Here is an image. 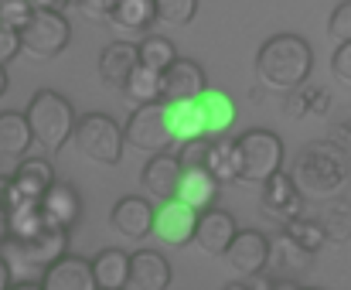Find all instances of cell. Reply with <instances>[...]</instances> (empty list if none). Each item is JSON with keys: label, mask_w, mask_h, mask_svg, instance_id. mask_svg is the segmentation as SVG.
<instances>
[{"label": "cell", "mask_w": 351, "mask_h": 290, "mask_svg": "<svg viewBox=\"0 0 351 290\" xmlns=\"http://www.w3.org/2000/svg\"><path fill=\"white\" fill-rule=\"evenodd\" d=\"M293 181L304 198L331 202L341 198L351 181V154L338 141H311L297 154Z\"/></svg>", "instance_id": "cell-1"}, {"label": "cell", "mask_w": 351, "mask_h": 290, "mask_svg": "<svg viewBox=\"0 0 351 290\" xmlns=\"http://www.w3.org/2000/svg\"><path fill=\"white\" fill-rule=\"evenodd\" d=\"M314 69V51L300 34H273L259 55H256V72L269 89H300L307 86Z\"/></svg>", "instance_id": "cell-2"}, {"label": "cell", "mask_w": 351, "mask_h": 290, "mask_svg": "<svg viewBox=\"0 0 351 290\" xmlns=\"http://www.w3.org/2000/svg\"><path fill=\"white\" fill-rule=\"evenodd\" d=\"M27 123H31V134H34V144H41L45 150H62L75 137V110L72 103L55 93V89H41L31 96L27 103Z\"/></svg>", "instance_id": "cell-3"}, {"label": "cell", "mask_w": 351, "mask_h": 290, "mask_svg": "<svg viewBox=\"0 0 351 290\" xmlns=\"http://www.w3.org/2000/svg\"><path fill=\"white\" fill-rule=\"evenodd\" d=\"M235 150H239V181L263 188L269 178L283 171V141L273 130H245L242 137H235Z\"/></svg>", "instance_id": "cell-4"}, {"label": "cell", "mask_w": 351, "mask_h": 290, "mask_svg": "<svg viewBox=\"0 0 351 290\" xmlns=\"http://www.w3.org/2000/svg\"><path fill=\"white\" fill-rule=\"evenodd\" d=\"M75 147L82 157L96 160V164H119L123 147H126V134L123 127H117L110 117L103 113H86L75 123Z\"/></svg>", "instance_id": "cell-5"}, {"label": "cell", "mask_w": 351, "mask_h": 290, "mask_svg": "<svg viewBox=\"0 0 351 290\" xmlns=\"http://www.w3.org/2000/svg\"><path fill=\"white\" fill-rule=\"evenodd\" d=\"M126 134V144L136 147V150H147L150 157L154 154H164L174 134H171V120H167V103H150V106H136L123 127Z\"/></svg>", "instance_id": "cell-6"}, {"label": "cell", "mask_w": 351, "mask_h": 290, "mask_svg": "<svg viewBox=\"0 0 351 290\" xmlns=\"http://www.w3.org/2000/svg\"><path fill=\"white\" fill-rule=\"evenodd\" d=\"M72 27L62 17V10H34L31 24L21 31V51L31 58H55L69 48Z\"/></svg>", "instance_id": "cell-7"}, {"label": "cell", "mask_w": 351, "mask_h": 290, "mask_svg": "<svg viewBox=\"0 0 351 290\" xmlns=\"http://www.w3.org/2000/svg\"><path fill=\"white\" fill-rule=\"evenodd\" d=\"M7 246V260H10V267L14 263H21V267H27V270H48V267H55L62 256H69V229H58V226H45L34 239H27V243H3Z\"/></svg>", "instance_id": "cell-8"}, {"label": "cell", "mask_w": 351, "mask_h": 290, "mask_svg": "<svg viewBox=\"0 0 351 290\" xmlns=\"http://www.w3.org/2000/svg\"><path fill=\"white\" fill-rule=\"evenodd\" d=\"M269 256H273L269 236H263L259 229H239V236L232 239V246L226 253V263H229L232 274H239L245 280V277L263 274L269 267Z\"/></svg>", "instance_id": "cell-9"}, {"label": "cell", "mask_w": 351, "mask_h": 290, "mask_svg": "<svg viewBox=\"0 0 351 290\" xmlns=\"http://www.w3.org/2000/svg\"><path fill=\"white\" fill-rule=\"evenodd\" d=\"M205 93H208L205 69L191 58H178L160 75V99L164 103H188V99H202Z\"/></svg>", "instance_id": "cell-10"}, {"label": "cell", "mask_w": 351, "mask_h": 290, "mask_svg": "<svg viewBox=\"0 0 351 290\" xmlns=\"http://www.w3.org/2000/svg\"><path fill=\"white\" fill-rule=\"evenodd\" d=\"M181 174H184V167H181L178 154L164 150V154H154V157L143 164V171H140V188H143V195H150V198H157V202L164 205V202L178 198Z\"/></svg>", "instance_id": "cell-11"}, {"label": "cell", "mask_w": 351, "mask_h": 290, "mask_svg": "<svg viewBox=\"0 0 351 290\" xmlns=\"http://www.w3.org/2000/svg\"><path fill=\"white\" fill-rule=\"evenodd\" d=\"M198 212L191 205H184L181 198H171L157 208V226H154V236L167 246H184V243H195V232H198Z\"/></svg>", "instance_id": "cell-12"}, {"label": "cell", "mask_w": 351, "mask_h": 290, "mask_svg": "<svg viewBox=\"0 0 351 290\" xmlns=\"http://www.w3.org/2000/svg\"><path fill=\"white\" fill-rule=\"evenodd\" d=\"M259 205H263V212H266L269 219H276V222H283V226H287L290 219H300L304 195H300L293 174L280 171L276 178H269V181L263 184V191H259Z\"/></svg>", "instance_id": "cell-13"}, {"label": "cell", "mask_w": 351, "mask_h": 290, "mask_svg": "<svg viewBox=\"0 0 351 290\" xmlns=\"http://www.w3.org/2000/svg\"><path fill=\"white\" fill-rule=\"evenodd\" d=\"M110 222H113V229H117L119 236H126V239H143V236H150L154 226H157V208H154L150 198H143V195H126V198H119L117 205H113Z\"/></svg>", "instance_id": "cell-14"}, {"label": "cell", "mask_w": 351, "mask_h": 290, "mask_svg": "<svg viewBox=\"0 0 351 290\" xmlns=\"http://www.w3.org/2000/svg\"><path fill=\"white\" fill-rule=\"evenodd\" d=\"M235 236H239V226H235L232 212H226V208H208V212H202L198 232H195V243H198L202 253H208V256H226Z\"/></svg>", "instance_id": "cell-15"}, {"label": "cell", "mask_w": 351, "mask_h": 290, "mask_svg": "<svg viewBox=\"0 0 351 290\" xmlns=\"http://www.w3.org/2000/svg\"><path fill=\"white\" fill-rule=\"evenodd\" d=\"M41 287L45 290H99L93 263L82 256H62L55 267H48L41 274Z\"/></svg>", "instance_id": "cell-16"}, {"label": "cell", "mask_w": 351, "mask_h": 290, "mask_svg": "<svg viewBox=\"0 0 351 290\" xmlns=\"http://www.w3.org/2000/svg\"><path fill=\"white\" fill-rule=\"evenodd\" d=\"M140 69V45H130V41H113L103 48L99 55V75L106 86L113 89H126L130 75Z\"/></svg>", "instance_id": "cell-17"}, {"label": "cell", "mask_w": 351, "mask_h": 290, "mask_svg": "<svg viewBox=\"0 0 351 290\" xmlns=\"http://www.w3.org/2000/svg\"><path fill=\"white\" fill-rule=\"evenodd\" d=\"M41 212H45V219L51 226L72 229L79 222V215H82V195H79V188L72 181H55L51 191L41 198Z\"/></svg>", "instance_id": "cell-18"}, {"label": "cell", "mask_w": 351, "mask_h": 290, "mask_svg": "<svg viewBox=\"0 0 351 290\" xmlns=\"http://www.w3.org/2000/svg\"><path fill=\"white\" fill-rule=\"evenodd\" d=\"M171 277V263L160 253L140 250L130 256V290H167Z\"/></svg>", "instance_id": "cell-19"}, {"label": "cell", "mask_w": 351, "mask_h": 290, "mask_svg": "<svg viewBox=\"0 0 351 290\" xmlns=\"http://www.w3.org/2000/svg\"><path fill=\"white\" fill-rule=\"evenodd\" d=\"M14 184L21 191L24 202H41L51 184H55V171H51V160L48 157H24L17 167H14Z\"/></svg>", "instance_id": "cell-20"}, {"label": "cell", "mask_w": 351, "mask_h": 290, "mask_svg": "<svg viewBox=\"0 0 351 290\" xmlns=\"http://www.w3.org/2000/svg\"><path fill=\"white\" fill-rule=\"evenodd\" d=\"M167 120H171V134L174 141H198L208 137V117H205V103L202 99H188V103H167Z\"/></svg>", "instance_id": "cell-21"}, {"label": "cell", "mask_w": 351, "mask_h": 290, "mask_svg": "<svg viewBox=\"0 0 351 290\" xmlns=\"http://www.w3.org/2000/svg\"><path fill=\"white\" fill-rule=\"evenodd\" d=\"M219 184H222V181H219L212 171H184V174H181V184H178V198L202 215V212L215 208Z\"/></svg>", "instance_id": "cell-22"}, {"label": "cell", "mask_w": 351, "mask_h": 290, "mask_svg": "<svg viewBox=\"0 0 351 290\" xmlns=\"http://www.w3.org/2000/svg\"><path fill=\"white\" fill-rule=\"evenodd\" d=\"M31 141L34 134L24 113H0V157L3 160H24Z\"/></svg>", "instance_id": "cell-23"}, {"label": "cell", "mask_w": 351, "mask_h": 290, "mask_svg": "<svg viewBox=\"0 0 351 290\" xmlns=\"http://www.w3.org/2000/svg\"><path fill=\"white\" fill-rule=\"evenodd\" d=\"M93 274L99 290H126L130 287V256L123 250H103L93 260Z\"/></svg>", "instance_id": "cell-24"}, {"label": "cell", "mask_w": 351, "mask_h": 290, "mask_svg": "<svg viewBox=\"0 0 351 290\" xmlns=\"http://www.w3.org/2000/svg\"><path fill=\"white\" fill-rule=\"evenodd\" d=\"M48 226L41 202H21L10 215H7V243H27L34 239L41 229Z\"/></svg>", "instance_id": "cell-25"}, {"label": "cell", "mask_w": 351, "mask_h": 290, "mask_svg": "<svg viewBox=\"0 0 351 290\" xmlns=\"http://www.w3.org/2000/svg\"><path fill=\"white\" fill-rule=\"evenodd\" d=\"M331 110V93L321 86H300L290 93L287 99V117L290 120H304V117H328Z\"/></svg>", "instance_id": "cell-26"}, {"label": "cell", "mask_w": 351, "mask_h": 290, "mask_svg": "<svg viewBox=\"0 0 351 290\" xmlns=\"http://www.w3.org/2000/svg\"><path fill=\"white\" fill-rule=\"evenodd\" d=\"M202 103H205V117H208V137H222V134H229L232 123H235L232 96H226L222 89H208V93L202 96Z\"/></svg>", "instance_id": "cell-27"}, {"label": "cell", "mask_w": 351, "mask_h": 290, "mask_svg": "<svg viewBox=\"0 0 351 290\" xmlns=\"http://www.w3.org/2000/svg\"><path fill=\"white\" fill-rule=\"evenodd\" d=\"M123 31H143L157 21V3L154 0H119V7L110 17Z\"/></svg>", "instance_id": "cell-28"}, {"label": "cell", "mask_w": 351, "mask_h": 290, "mask_svg": "<svg viewBox=\"0 0 351 290\" xmlns=\"http://www.w3.org/2000/svg\"><path fill=\"white\" fill-rule=\"evenodd\" d=\"M174 62H178V48H174L171 38H164V34H147V38L140 41V65H147V69H154V72L164 75Z\"/></svg>", "instance_id": "cell-29"}, {"label": "cell", "mask_w": 351, "mask_h": 290, "mask_svg": "<svg viewBox=\"0 0 351 290\" xmlns=\"http://www.w3.org/2000/svg\"><path fill=\"white\" fill-rule=\"evenodd\" d=\"M126 99H133L136 106H150V103H164L160 99V72H154V69H147V65H140L133 75H130V82H126Z\"/></svg>", "instance_id": "cell-30"}, {"label": "cell", "mask_w": 351, "mask_h": 290, "mask_svg": "<svg viewBox=\"0 0 351 290\" xmlns=\"http://www.w3.org/2000/svg\"><path fill=\"white\" fill-rule=\"evenodd\" d=\"M328 232V239L335 243H348L351 239V202L345 198H331L324 208H321V219H317Z\"/></svg>", "instance_id": "cell-31"}, {"label": "cell", "mask_w": 351, "mask_h": 290, "mask_svg": "<svg viewBox=\"0 0 351 290\" xmlns=\"http://www.w3.org/2000/svg\"><path fill=\"white\" fill-rule=\"evenodd\" d=\"M283 232L304 250V253H317V250H324V243H328V232H324V226L317 222V219H290L287 226H283Z\"/></svg>", "instance_id": "cell-32"}, {"label": "cell", "mask_w": 351, "mask_h": 290, "mask_svg": "<svg viewBox=\"0 0 351 290\" xmlns=\"http://www.w3.org/2000/svg\"><path fill=\"white\" fill-rule=\"evenodd\" d=\"M273 243V256H269V263L276 267V274H297V270H304L307 263H311V253H304L287 232H280L276 239H269Z\"/></svg>", "instance_id": "cell-33"}, {"label": "cell", "mask_w": 351, "mask_h": 290, "mask_svg": "<svg viewBox=\"0 0 351 290\" xmlns=\"http://www.w3.org/2000/svg\"><path fill=\"white\" fill-rule=\"evenodd\" d=\"M208 171H212L219 181H235V178H239V150H235V141L215 137V150H212Z\"/></svg>", "instance_id": "cell-34"}, {"label": "cell", "mask_w": 351, "mask_h": 290, "mask_svg": "<svg viewBox=\"0 0 351 290\" xmlns=\"http://www.w3.org/2000/svg\"><path fill=\"white\" fill-rule=\"evenodd\" d=\"M212 150H215V137H198V141H184L178 150V160L184 171H208L212 164Z\"/></svg>", "instance_id": "cell-35"}, {"label": "cell", "mask_w": 351, "mask_h": 290, "mask_svg": "<svg viewBox=\"0 0 351 290\" xmlns=\"http://www.w3.org/2000/svg\"><path fill=\"white\" fill-rule=\"evenodd\" d=\"M154 3H157V21L174 24V27L188 24L198 10V0H154Z\"/></svg>", "instance_id": "cell-36"}, {"label": "cell", "mask_w": 351, "mask_h": 290, "mask_svg": "<svg viewBox=\"0 0 351 290\" xmlns=\"http://www.w3.org/2000/svg\"><path fill=\"white\" fill-rule=\"evenodd\" d=\"M31 17H34V7L27 0H0V21L7 27H14L17 34L31 24Z\"/></svg>", "instance_id": "cell-37"}, {"label": "cell", "mask_w": 351, "mask_h": 290, "mask_svg": "<svg viewBox=\"0 0 351 290\" xmlns=\"http://www.w3.org/2000/svg\"><path fill=\"white\" fill-rule=\"evenodd\" d=\"M328 34L338 41V45H348L351 41V0L338 3L328 17Z\"/></svg>", "instance_id": "cell-38"}, {"label": "cell", "mask_w": 351, "mask_h": 290, "mask_svg": "<svg viewBox=\"0 0 351 290\" xmlns=\"http://www.w3.org/2000/svg\"><path fill=\"white\" fill-rule=\"evenodd\" d=\"M331 72H335L338 82L351 86V41L335 48V55H331Z\"/></svg>", "instance_id": "cell-39"}, {"label": "cell", "mask_w": 351, "mask_h": 290, "mask_svg": "<svg viewBox=\"0 0 351 290\" xmlns=\"http://www.w3.org/2000/svg\"><path fill=\"white\" fill-rule=\"evenodd\" d=\"M17 51H21V34L0 21V65H7Z\"/></svg>", "instance_id": "cell-40"}, {"label": "cell", "mask_w": 351, "mask_h": 290, "mask_svg": "<svg viewBox=\"0 0 351 290\" xmlns=\"http://www.w3.org/2000/svg\"><path fill=\"white\" fill-rule=\"evenodd\" d=\"M21 202H24V198H21V191H17L14 178H3V174H0V212H3V215H10Z\"/></svg>", "instance_id": "cell-41"}, {"label": "cell", "mask_w": 351, "mask_h": 290, "mask_svg": "<svg viewBox=\"0 0 351 290\" xmlns=\"http://www.w3.org/2000/svg\"><path fill=\"white\" fill-rule=\"evenodd\" d=\"M86 14H93V17H113V10L119 7V0H82L79 3Z\"/></svg>", "instance_id": "cell-42"}, {"label": "cell", "mask_w": 351, "mask_h": 290, "mask_svg": "<svg viewBox=\"0 0 351 290\" xmlns=\"http://www.w3.org/2000/svg\"><path fill=\"white\" fill-rule=\"evenodd\" d=\"M245 287L249 290H273L276 287V277H269V274H256V277H245Z\"/></svg>", "instance_id": "cell-43"}, {"label": "cell", "mask_w": 351, "mask_h": 290, "mask_svg": "<svg viewBox=\"0 0 351 290\" xmlns=\"http://www.w3.org/2000/svg\"><path fill=\"white\" fill-rule=\"evenodd\" d=\"M10 274H14V267H10V260L7 256H0V290H10Z\"/></svg>", "instance_id": "cell-44"}, {"label": "cell", "mask_w": 351, "mask_h": 290, "mask_svg": "<svg viewBox=\"0 0 351 290\" xmlns=\"http://www.w3.org/2000/svg\"><path fill=\"white\" fill-rule=\"evenodd\" d=\"M335 134H338V137H335L338 144H341V141H351V120H345V123H338V127H335Z\"/></svg>", "instance_id": "cell-45"}, {"label": "cell", "mask_w": 351, "mask_h": 290, "mask_svg": "<svg viewBox=\"0 0 351 290\" xmlns=\"http://www.w3.org/2000/svg\"><path fill=\"white\" fill-rule=\"evenodd\" d=\"M34 10H58V0H27Z\"/></svg>", "instance_id": "cell-46"}, {"label": "cell", "mask_w": 351, "mask_h": 290, "mask_svg": "<svg viewBox=\"0 0 351 290\" xmlns=\"http://www.w3.org/2000/svg\"><path fill=\"white\" fill-rule=\"evenodd\" d=\"M273 290H304L300 284H293V280H276V287Z\"/></svg>", "instance_id": "cell-47"}, {"label": "cell", "mask_w": 351, "mask_h": 290, "mask_svg": "<svg viewBox=\"0 0 351 290\" xmlns=\"http://www.w3.org/2000/svg\"><path fill=\"white\" fill-rule=\"evenodd\" d=\"M3 243H7V215L0 212V246H3Z\"/></svg>", "instance_id": "cell-48"}, {"label": "cell", "mask_w": 351, "mask_h": 290, "mask_svg": "<svg viewBox=\"0 0 351 290\" xmlns=\"http://www.w3.org/2000/svg\"><path fill=\"white\" fill-rule=\"evenodd\" d=\"M3 93H7V69L0 65V96H3Z\"/></svg>", "instance_id": "cell-49"}, {"label": "cell", "mask_w": 351, "mask_h": 290, "mask_svg": "<svg viewBox=\"0 0 351 290\" xmlns=\"http://www.w3.org/2000/svg\"><path fill=\"white\" fill-rule=\"evenodd\" d=\"M10 290H45V287H41V284H14Z\"/></svg>", "instance_id": "cell-50"}, {"label": "cell", "mask_w": 351, "mask_h": 290, "mask_svg": "<svg viewBox=\"0 0 351 290\" xmlns=\"http://www.w3.org/2000/svg\"><path fill=\"white\" fill-rule=\"evenodd\" d=\"M226 290H249V287H245V280H239V284H229Z\"/></svg>", "instance_id": "cell-51"}, {"label": "cell", "mask_w": 351, "mask_h": 290, "mask_svg": "<svg viewBox=\"0 0 351 290\" xmlns=\"http://www.w3.org/2000/svg\"><path fill=\"white\" fill-rule=\"evenodd\" d=\"M307 290H314V287H307Z\"/></svg>", "instance_id": "cell-52"}]
</instances>
